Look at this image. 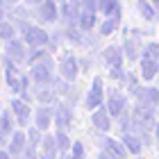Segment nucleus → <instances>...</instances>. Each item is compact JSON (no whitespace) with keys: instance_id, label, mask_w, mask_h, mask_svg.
I'll return each instance as SVG.
<instances>
[{"instance_id":"f257e3e1","label":"nucleus","mask_w":159,"mask_h":159,"mask_svg":"<svg viewBox=\"0 0 159 159\" xmlns=\"http://www.w3.org/2000/svg\"><path fill=\"white\" fill-rule=\"evenodd\" d=\"M16 27L23 32V41L30 48H43V46H48L50 37H48V32L43 30V27H37V25H32V23H27V18L16 20Z\"/></svg>"},{"instance_id":"f03ea898","label":"nucleus","mask_w":159,"mask_h":159,"mask_svg":"<svg viewBox=\"0 0 159 159\" xmlns=\"http://www.w3.org/2000/svg\"><path fill=\"white\" fill-rule=\"evenodd\" d=\"M30 75H32V80H34V84H37V86L52 84V59H50V55H46L37 64H32V73Z\"/></svg>"},{"instance_id":"7ed1b4c3","label":"nucleus","mask_w":159,"mask_h":159,"mask_svg":"<svg viewBox=\"0 0 159 159\" xmlns=\"http://www.w3.org/2000/svg\"><path fill=\"white\" fill-rule=\"evenodd\" d=\"M61 16V9L57 7L55 0H43L41 5H37V18L41 23H55Z\"/></svg>"},{"instance_id":"20e7f679","label":"nucleus","mask_w":159,"mask_h":159,"mask_svg":"<svg viewBox=\"0 0 159 159\" xmlns=\"http://www.w3.org/2000/svg\"><path fill=\"white\" fill-rule=\"evenodd\" d=\"M7 46H5V55H9L14 61H18V64H23L27 61V43L25 41H18V39H9V41H5Z\"/></svg>"},{"instance_id":"39448f33","label":"nucleus","mask_w":159,"mask_h":159,"mask_svg":"<svg viewBox=\"0 0 159 159\" xmlns=\"http://www.w3.org/2000/svg\"><path fill=\"white\" fill-rule=\"evenodd\" d=\"M105 102V89H102V77H96L91 84V91L86 93V107L89 109H98Z\"/></svg>"},{"instance_id":"423d86ee","label":"nucleus","mask_w":159,"mask_h":159,"mask_svg":"<svg viewBox=\"0 0 159 159\" xmlns=\"http://www.w3.org/2000/svg\"><path fill=\"white\" fill-rule=\"evenodd\" d=\"M14 116H16V114H14L11 109H5L2 116H0V141H2V146H7V141L11 139V134H14V123H18Z\"/></svg>"},{"instance_id":"0eeeda50","label":"nucleus","mask_w":159,"mask_h":159,"mask_svg":"<svg viewBox=\"0 0 159 159\" xmlns=\"http://www.w3.org/2000/svg\"><path fill=\"white\" fill-rule=\"evenodd\" d=\"M59 73L68 80V82H75V77H77V73H80V66H77V59L73 55H64L61 57V61H59Z\"/></svg>"},{"instance_id":"6e6552de","label":"nucleus","mask_w":159,"mask_h":159,"mask_svg":"<svg viewBox=\"0 0 159 159\" xmlns=\"http://www.w3.org/2000/svg\"><path fill=\"white\" fill-rule=\"evenodd\" d=\"M125 102L127 100L120 91H116V89L109 91V96H107V109H109L111 116H120V114L125 111Z\"/></svg>"},{"instance_id":"1a4fd4ad","label":"nucleus","mask_w":159,"mask_h":159,"mask_svg":"<svg viewBox=\"0 0 159 159\" xmlns=\"http://www.w3.org/2000/svg\"><path fill=\"white\" fill-rule=\"evenodd\" d=\"M11 111L16 114V120H18V125H27V123H30V118H32L30 105H27L23 98H16V100H11Z\"/></svg>"},{"instance_id":"9d476101","label":"nucleus","mask_w":159,"mask_h":159,"mask_svg":"<svg viewBox=\"0 0 159 159\" xmlns=\"http://www.w3.org/2000/svg\"><path fill=\"white\" fill-rule=\"evenodd\" d=\"M25 148H27V134L14 132V134H11V143L7 146V150L11 152V157H14V159H20V155L25 152Z\"/></svg>"},{"instance_id":"9b49d317","label":"nucleus","mask_w":159,"mask_h":159,"mask_svg":"<svg viewBox=\"0 0 159 159\" xmlns=\"http://www.w3.org/2000/svg\"><path fill=\"white\" fill-rule=\"evenodd\" d=\"M134 98H136V102L155 107V109H157V105H159V89H152V86H148V89H139L134 93Z\"/></svg>"},{"instance_id":"f8f14e48","label":"nucleus","mask_w":159,"mask_h":159,"mask_svg":"<svg viewBox=\"0 0 159 159\" xmlns=\"http://www.w3.org/2000/svg\"><path fill=\"white\" fill-rule=\"evenodd\" d=\"M70 123H73V111H70L68 105H57L55 109V125L59 129H68Z\"/></svg>"},{"instance_id":"ddd939ff","label":"nucleus","mask_w":159,"mask_h":159,"mask_svg":"<svg viewBox=\"0 0 159 159\" xmlns=\"http://www.w3.org/2000/svg\"><path fill=\"white\" fill-rule=\"evenodd\" d=\"M111 114H109V109H102V107H98L96 111H93V116H91V120H93V127L96 129H100V132H109V127H111Z\"/></svg>"},{"instance_id":"4468645a","label":"nucleus","mask_w":159,"mask_h":159,"mask_svg":"<svg viewBox=\"0 0 159 159\" xmlns=\"http://www.w3.org/2000/svg\"><path fill=\"white\" fill-rule=\"evenodd\" d=\"M139 48H143L141 46V39H139V34H129V37H125V55H127V59L129 61H134V59H139Z\"/></svg>"},{"instance_id":"2eb2a0df","label":"nucleus","mask_w":159,"mask_h":159,"mask_svg":"<svg viewBox=\"0 0 159 159\" xmlns=\"http://www.w3.org/2000/svg\"><path fill=\"white\" fill-rule=\"evenodd\" d=\"M123 143L129 150V155H139L141 148H143V139L136 132H123Z\"/></svg>"},{"instance_id":"dca6fc26","label":"nucleus","mask_w":159,"mask_h":159,"mask_svg":"<svg viewBox=\"0 0 159 159\" xmlns=\"http://www.w3.org/2000/svg\"><path fill=\"white\" fill-rule=\"evenodd\" d=\"M123 52L125 50H120L118 46H107L105 52H102L107 66H123Z\"/></svg>"},{"instance_id":"f3484780","label":"nucleus","mask_w":159,"mask_h":159,"mask_svg":"<svg viewBox=\"0 0 159 159\" xmlns=\"http://www.w3.org/2000/svg\"><path fill=\"white\" fill-rule=\"evenodd\" d=\"M102 146H105L107 152H111V155H114V159H125L127 152H129V150L125 148V143L120 146V143H118V141H114V139H105V141H102Z\"/></svg>"},{"instance_id":"a211bd4d","label":"nucleus","mask_w":159,"mask_h":159,"mask_svg":"<svg viewBox=\"0 0 159 159\" xmlns=\"http://www.w3.org/2000/svg\"><path fill=\"white\" fill-rule=\"evenodd\" d=\"M159 73V61L152 57H141V75L146 80H152Z\"/></svg>"},{"instance_id":"6ab92c4d","label":"nucleus","mask_w":159,"mask_h":159,"mask_svg":"<svg viewBox=\"0 0 159 159\" xmlns=\"http://www.w3.org/2000/svg\"><path fill=\"white\" fill-rule=\"evenodd\" d=\"M52 116H55V111L50 109V107H39L37 109V123H34V125H37L39 129H48Z\"/></svg>"},{"instance_id":"aec40b11","label":"nucleus","mask_w":159,"mask_h":159,"mask_svg":"<svg viewBox=\"0 0 159 159\" xmlns=\"http://www.w3.org/2000/svg\"><path fill=\"white\" fill-rule=\"evenodd\" d=\"M41 146H43V155H48V157H52V159H57V152H61L59 146H57V136L55 134H46Z\"/></svg>"},{"instance_id":"412c9836","label":"nucleus","mask_w":159,"mask_h":159,"mask_svg":"<svg viewBox=\"0 0 159 159\" xmlns=\"http://www.w3.org/2000/svg\"><path fill=\"white\" fill-rule=\"evenodd\" d=\"M136 9H139V14L146 20H152L157 16V7L152 5V0H139V2H136Z\"/></svg>"},{"instance_id":"4be33fe9","label":"nucleus","mask_w":159,"mask_h":159,"mask_svg":"<svg viewBox=\"0 0 159 159\" xmlns=\"http://www.w3.org/2000/svg\"><path fill=\"white\" fill-rule=\"evenodd\" d=\"M100 11L105 16H118L120 18V2L118 0H100Z\"/></svg>"},{"instance_id":"5701e85b","label":"nucleus","mask_w":159,"mask_h":159,"mask_svg":"<svg viewBox=\"0 0 159 159\" xmlns=\"http://www.w3.org/2000/svg\"><path fill=\"white\" fill-rule=\"evenodd\" d=\"M80 27L84 32H91V27H96V11L82 9V14H80Z\"/></svg>"},{"instance_id":"b1692460","label":"nucleus","mask_w":159,"mask_h":159,"mask_svg":"<svg viewBox=\"0 0 159 159\" xmlns=\"http://www.w3.org/2000/svg\"><path fill=\"white\" fill-rule=\"evenodd\" d=\"M118 23H120V18L118 16H107L105 18V23L100 25V34H111V32H116V27H118Z\"/></svg>"},{"instance_id":"393cba45","label":"nucleus","mask_w":159,"mask_h":159,"mask_svg":"<svg viewBox=\"0 0 159 159\" xmlns=\"http://www.w3.org/2000/svg\"><path fill=\"white\" fill-rule=\"evenodd\" d=\"M14 32H16V27H14L9 20H2V25H0V37H2V41H9V39H14Z\"/></svg>"},{"instance_id":"a878e982","label":"nucleus","mask_w":159,"mask_h":159,"mask_svg":"<svg viewBox=\"0 0 159 159\" xmlns=\"http://www.w3.org/2000/svg\"><path fill=\"white\" fill-rule=\"evenodd\" d=\"M41 132H43V129H39L37 125H34V127L30 129V132H27V143H30V146H41V143H43Z\"/></svg>"},{"instance_id":"bb28decb","label":"nucleus","mask_w":159,"mask_h":159,"mask_svg":"<svg viewBox=\"0 0 159 159\" xmlns=\"http://www.w3.org/2000/svg\"><path fill=\"white\" fill-rule=\"evenodd\" d=\"M55 136H57V146H59V150H61V152H64V150H68V148H70V139H68L66 129H59V132H57Z\"/></svg>"},{"instance_id":"cd10ccee","label":"nucleus","mask_w":159,"mask_h":159,"mask_svg":"<svg viewBox=\"0 0 159 159\" xmlns=\"http://www.w3.org/2000/svg\"><path fill=\"white\" fill-rule=\"evenodd\" d=\"M125 84H127V91L132 93V96L141 89V86H139V80H136V75H134V73H127V75H125Z\"/></svg>"},{"instance_id":"c85d7f7f","label":"nucleus","mask_w":159,"mask_h":159,"mask_svg":"<svg viewBox=\"0 0 159 159\" xmlns=\"http://www.w3.org/2000/svg\"><path fill=\"white\" fill-rule=\"evenodd\" d=\"M143 57H152L159 61V43H146L143 46Z\"/></svg>"},{"instance_id":"c756f323","label":"nucleus","mask_w":159,"mask_h":159,"mask_svg":"<svg viewBox=\"0 0 159 159\" xmlns=\"http://www.w3.org/2000/svg\"><path fill=\"white\" fill-rule=\"evenodd\" d=\"M125 75L127 73H123V66H111V70H109V77L116 80V82H125Z\"/></svg>"},{"instance_id":"7c9ffc66","label":"nucleus","mask_w":159,"mask_h":159,"mask_svg":"<svg viewBox=\"0 0 159 159\" xmlns=\"http://www.w3.org/2000/svg\"><path fill=\"white\" fill-rule=\"evenodd\" d=\"M73 159H84V146L80 141L73 143Z\"/></svg>"},{"instance_id":"2f4dec72","label":"nucleus","mask_w":159,"mask_h":159,"mask_svg":"<svg viewBox=\"0 0 159 159\" xmlns=\"http://www.w3.org/2000/svg\"><path fill=\"white\" fill-rule=\"evenodd\" d=\"M37 148H39V146H30V143H27V148H25V152H23L25 159H41V157L37 155Z\"/></svg>"},{"instance_id":"473e14b6","label":"nucleus","mask_w":159,"mask_h":159,"mask_svg":"<svg viewBox=\"0 0 159 159\" xmlns=\"http://www.w3.org/2000/svg\"><path fill=\"white\" fill-rule=\"evenodd\" d=\"M98 159H114V155H111V152H107V150H105V152H102V155H100Z\"/></svg>"},{"instance_id":"72a5a7b5","label":"nucleus","mask_w":159,"mask_h":159,"mask_svg":"<svg viewBox=\"0 0 159 159\" xmlns=\"http://www.w3.org/2000/svg\"><path fill=\"white\" fill-rule=\"evenodd\" d=\"M27 2H30V5H41L43 0H27Z\"/></svg>"},{"instance_id":"f704fd0d","label":"nucleus","mask_w":159,"mask_h":159,"mask_svg":"<svg viewBox=\"0 0 159 159\" xmlns=\"http://www.w3.org/2000/svg\"><path fill=\"white\" fill-rule=\"evenodd\" d=\"M155 136H157V141H159V123H157V127H155Z\"/></svg>"},{"instance_id":"c9c22d12","label":"nucleus","mask_w":159,"mask_h":159,"mask_svg":"<svg viewBox=\"0 0 159 159\" xmlns=\"http://www.w3.org/2000/svg\"><path fill=\"white\" fill-rule=\"evenodd\" d=\"M152 5L157 7V11H159V0H152Z\"/></svg>"},{"instance_id":"e433bc0d","label":"nucleus","mask_w":159,"mask_h":159,"mask_svg":"<svg viewBox=\"0 0 159 159\" xmlns=\"http://www.w3.org/2000/svg\"><path fill=\"white\" fill-rule=\"evenodd\" d=\"M5 2H9V5H16V2H18V0H5Z\"/></svg>"},{"instance_id":"4c0bfd02","label":"nucleus","mask_w":159,"mask_h":159,"mask_svg":"<svg viewBox=\"0 0 159 159\" xmlns=\"http://www.w3.org/2000/svg\"><path fill=\"white\" fill-rule=\"evenodd\" d=\"M41 159H52V157H48V155H41Z\"/></svg>"},{"instance_id":"58836bf2","label":"nucleus","mask_w":159,"mask_h":159,"mask_svg":"<svg viewBox=\"0 0 159 159\" xmlns=\"http://www.w3.org/2000/svg\"><path fill=\"white\" fill-rule=\"evenodd\" d=\"M70 2H82V0H70Z\"/></svg>"},{"instance_id":"ea45409f","label":"nucleus","mask_w":159,"mask_h":159,"mask_svg":"<svg viewBox=\"0 0 159 159\" xmlns=\"http://www.w3.org/2000/svg\"><path fill=\"white\" fill-rule=\"evenodd\" d=\"M139 159H143V157H139Z\"/></svg>"}]
</instances>
